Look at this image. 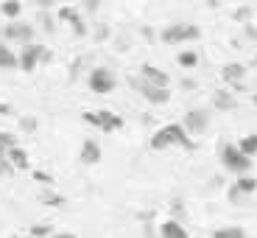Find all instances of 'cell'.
<instances>
[{"instance_id":"cell-1","label":"cell","mask_w":257,"mask_h":238,"mask_svg":"<svg viewBox=\"0 0 257 238\" xmlns=\"http://www.w3.org/2000/svg\"><path fill=\"white\" fill-rule=\"evenodd\" d=\"M171 146H182L187 151L196 148V140H190V135L185 132L182 123H168V126L157 129L154 135H151V148L154 151H162V148H171Z\"/></svg>"},{"instance_id":"cell-2","label":"cell","mask_w":257,"mask_h":238,"mask_svg":"<svg viewBox=\"0 0 257 238\" xmlns=\"http://www.w3.org/2000/svg\"><path fill=\"white\" fill-rule=\"evenodd\" d=\"M218 157H221V166L226 168V171H232V174H238V177H243V174H251V157H246L243 151L238 148V143H221L218 146Z\"/></svg>"},{"instance_id":"cell-3","label":"cell","mask_w":257,"mask_h":238,"mask_svg":"<svg viewBox=\"0 0 257 238\" xmlns=\"http://www.w3.org/2000/svg\"><path fill=\"white\" fill-rule=\"evenodd\" d=\"M17 59H20V70H23V73H34L39 62H51L53 53L48 51L45 45H39V42H31V45H26L23 51L17 53Z\"/></svg>"},{"instance_id":"cell-4","label":"cell","mask_w":257,"mask_h":238,"mask_svg":"<svg viewBox=\"0 0 257 238\" xmlns=\"http://www.w3.org/2000/svg\"><path fill=\"white\" fill-rule=\"evenodd\" d=\"M81 118H84V123H90V126L101 129V132H117V129H123V118L109 110H95V112L87 110Z\"/></svg>"},{"instance_id":"cell-5","label":"cell","mask_w":257,"mask_h":238,"mask_svg":"<svg viewBox=\"0 0 257 238\" xmlns=\"http://www.w3.org/2000/svg\"><path fill=\"white\" fill-rule=\"evenodd\" d=\"M87 82H90V90L95 93V96H106V93H112L117 87V78L109 67H92Z\"/></svg>"},{"instance_id":"cell-6","label":"cell","mask_w":257,"mask_h":238,"mask_svg":"<svg viewBox=\"0 0 257 238\" xmlns=\"http://www.w3.org/2000/svg\"><path fill=\"white\" fill-rule=\"evenodd\" d=\"M0 42H20V45L26 48L34 42V28L28 26V23H20V20H14V23H9L3 31H0Z\"/></svg>"},{"instance_id":"cell-7","label":"cell","mask_w":257,"mask_h":238,"mask_svg":"<svg viewBox=\"0 0 257 238\" xmlns=\"http://www.w3.org/2000/svg\"><path fill=\"white\" fill-rule=\"evenodd\" d=\"M128 84H132L148 104H168V98H171V93H168L165 87H154V84H148L143 76H128Z\"/></svg>"},{"instance_id":"cell-8","label":"cell","mask_w":257,"mask_h":238,"mask_svg":"<svg viewBox=\"0 0 257 238\" xmlns=\"http://www.w3.org/2000/svg\"><path fill=\"white\" fill-rule=\"evenodd\" d=\"M187 135H204L210 129V112L204 107H193V110L185 112V121H182Z\"/></svg>"},{"instance_id":"cell-9","label":"cell","mask_w":257,"mask_h":238,"mask_svg":"<svg viewBox=\"0 0 257 238\" xmlns=\"http://www.w3.org/2000/svg\"><path fill=\"white\" fill-rule=\"evenodd\" d=\"M162 42H168V45H176V42H190V39H199L201 31L196 26H168L162 28Z\"/></svg>"},{"instance_id":"cell-10","label":"cell","mask_w":257,"mask_h":238,"mask_svg":"<svg viewBox=\"0 0 257 238\" xmlns=\"http://www.w3.org/2000/svg\"><path fill=\"white\" fill-rule=\"evenodd\" d=\"M78 160H81L84 166H98V163H101V143H98V140H92V137H87V140L81 143Z\"/></svg>"},{"instance_id":"cell-11","label":"cell","mask_w":257,"mask_h":238,"mask_svg":"<svg viewBox=\"0 0 257 238\" xmlns=\"http://www.w3.org/2000/svg\"><path fill=\"white\" fill-rule=\"evenodd\" d=\"M140 76L146 78L148 84H154V87H165L168 90V73H162L160 67H154V64H140Z\"/></svg>"},{"instance_id":"cell-12","label":"cell","mask_w":257,"mask_h":238,"mask_svg":"<svg viewBox=\"0 0 257 238\" xmlns=\"http://www.w3.org/2000/svg\"><path fill=\"white\" fill-rule=\"evenodd\" d=\"M59 17L70 23V28L76 31V37H84V34H87V26H84L81 14H78L76 9H70V6H62V9H59Z\"/></svg>"},{"instance_id":"cell-13","label":"cell","mask_w":257,"mask_h":238,"mask_svg":"<svg viewBox=\"0 0 257 238\" xmlns=\"http://www.w3.org/2000/svg\"><path fill=\"white\" fill-rule=\"evenodd\" d=\"M243 76H246V67L243 64H238V62H232V64H224V70H221V78L224 82H229L232 87H243Z\"/></svg>"},{"instance_id":"cell-14","label":"cell","mask_w":257,"mask_h":238,"mask_svg":"<svg viewBox=\"0 0 257 238\" xmlns=\"http://www.w3.org/2000/svg\"><path fill=\"white\" fill-rule=\"evenodd\" d=\"M0 70H20V59L6 42H0Z\"/></svg>"},{"instance_id":"cell-15","label":"cell","mask_w":257,"mask_h":238,"mask_svg":"<svg viewBox=\"0 0 257 238\" xmlns=\"http://www.w3.org/2000/svg\"><path fill=\"white\" fill-rule=\"evenodd\" d=\"M160 238H187V230H185L182 221L168 219V221H162V227H160Z\"/></svg>"},{"instance_id":"cell-16","label":"cell","mask_w":257,"mask_h":238,"mask_svg":"<svg viewBox=\"0 0 257 238\" xmlns=\"http://www.w3.org/2000/svg\"><path fill=\"white\" fill-rule=\"evenodd\" d=\"M6 160L14 166V171H23V168H28V154H26V148H20V146L9 148V151H6Z\"/></svg>"},{"instance_id":"cell-17","label":"cell","mask_w":257,"mask_h":238,"mask_svg":"<svg viewBox=\"0 0 257 238\" xmlns=\"http://www.w3.org/2000/svg\"><path fill=\"white\" fill-rule=\"evenodd\" d=\"M212 104H215V107H218V110H235V96H232V93H226V90H215L212 93Z\"/></svg>"},{"instance_id":"cell-18","label":"cell","mask_w":257,"mask_h":238,"mask_svg":"<svg viewBox=\"0 0 257 238\" xmlns=\"http://www.w3.org/2000/svg\"><path fill=\"white\" fill-rule=\"evenodd\" d=\"M0 12H3V17H9L14 23V20L20 17V12H23V3H20V0H3V3H0Z\"/></svg>"},{"instance_id":"cell-19","label":"cell","mask_w":257,"mask_h":238,"mask_svg":"<svg viewBox=\"0 0 257 238\" xmlns=\"http://www.w3.org/2000/svg\"><path fill=\"white\" fill-rule=\"evenodd\" d=\"M212 238H246V230L243 227H218V230H212Z\"/></svg>"},{"instance_id":"cell-20","label":"cell","mask_w":257,"mask_h":238,"mask_svg":"<svg viewBox=\"0 0 257 238\" xmlns=\"http://www.w3.org/2000/svg\"><path fill=\"white\" fill-rule=\"evenodd\" d=\"M238 148L243 151L246 157H251V160H254V154H257V135H246V137H240V140H238Z\"/></svg>"},{"instance_id":"cell-21","label":"cell","mask_w":257,"mask_h":238,"mask_svg":"<svg viewBox=\"0 0 257 238\" xmlns=\"http://www.w3.org/2000/svg\"><path fill=\"white\" fill-rule=\"evenodd\" d=\"M235 188H238L240 193H254L257 191V177H251V174H243V177H238V182H235Z\"/></svg>"},{"instance_id":"cell-22","label":"cell","mask_w":257,"mask_h":238,"mask_svg":"<svg viewBox=\"0 0 257 238\" xmlns=\"http://www.w3.org/2000/svg\"><path fill=\"white\" fill-rule=\"evenodd\" d=\"M14 146H17V135L0 129V157H6V151H9V148H14Z\"/></svg>"},{"instance_id":"cell-23","label":"cell","mask_w":257,"mask_h":238,"mask_svg":"<svg viewBox=\"0 0 257 238\" xmlns=\"http://www.w3.org/2000/svg\"><path fill=\"white\" fill-rule=\"evenodd\" d=\"M176 62H179L182 67H196V64H199V53L196 51H182L179 56H176Z\"/></svg>"},{"instance_id":"cell-24","label":"cell","mask_w":257,"mask_h":238,"mask_svg":"<svg viewBox=\"0 0 257 238\" xmlns=\"http://www.w3.org/2000/svg\"><path fill=\"white\" fill-rule=\"evenodd\" d=\"M51 230H53L51 224H34L31 230H28V235H31V238H51L53 235Z\"/></svg>"},{"instance_id":"cell-25","label":"cell","mask_w":257,"mask_h":238,"mask_svg":"<svg viewBox=\"0 0 257 238\" xmlns=\"http://www.w3.org/2000/svg\"><path fill=\"white\" fill-rule=\"evenodd\" d=\"M20 129H23V132H28V135H31V132H37V118H34V115H23V118H20Z\"/></svg>"},{"instance_id":"cell-26","label":"cell","mask_w":257,"mask_h":238,"mask_svg":"<svg viewBox=\"0 0 257 238\" xmlns=\"http://www.w3.org/2000/svg\"><path fill=\"white\" fill-rule=\"evenodd\" d=\"M3 174H14V166H12V163H9L6 160V157H0V177H3Z\"/></svg>"},{"instance_id":"cell-27","label":"cell","mask_w":257,"mask_h":238,"mask_svg":"<svg viewBox=\"0 0 257 238\" xmlns=\"http://www.w3.org/2000/svg\"><path fill=\"white\" fill-rule=\"evenodd\" d=\"M81 6H84V12H90V14H95V12H98V6H101V0H84Z\"/></svg>"},{"instance_id":"cell-28","label":"cell","mask_w":257,"mask_h":238,"mask_svg":"<svg viewBox=\"0 0 257 238\" xmlns=\"http://www.w3.org/2000/svg\"><path fill=\"white\" fill-rule=\"evenodd\" d=\"M243 34H246V37L251 39V42H254V39H257V26H251V23H249V26L243 28Z\"/></svg>"},{"instance_id":"cell-29","label":"cell","mask_w":257,"mask_h":238,"mask_svg":"<svg viewBox=\"0 0 257 238\" xmlns=\"http://www.w3.org/2000/svg\"><path fill=\"white\" fill-rule=\"evenodd\" d=\"M251 14V9L249 6H243V9H238V12H235V20H246Z\"/></svg>"},{"instance_id":"cell-30","label":"cell","mask_w":257,"mask_h":238,"mask_svg":"<svg viewBox=\"0 0 257 238\" xmlns=\"http://www.w3.org/2000/svg\"><path fill=\"white\" fill-rule=\"evenodd\" d=\"M240 196H243V193H240V191H238V188L232 185V188H229V199H232V202H238V199H240Z\"/></svg>"},{"instance_id":"cell-31","label":"cell","mask_w":257,"mask_h":238,"mask_svg":"<svg viewBox=\"0 0 257 238\" xmlns=\"http://www.w3.org/2000/svg\"><path fill=\"white\" fill-rule=\"evenodd\" d=\"M51 238H78V235H73V232H53Z\"/></svg>"},{"instance_id":"cell-32","label":"cell","mask_w":257,"mask_h":238,"mask_svg":"<svg viewBox=\"0 0 257 238\" xmlns=\"http://www.w3.org/2000/svg\"><path fill=\"white\" fill-rule=\"evenodd\" d=\"M182 87H187V90H193V87H196V82H193V78H185V82H182Z\"/></svg>"},{"instance_id":"cell-33","label":"cell","mask_w":257,"mask_h":238,"mask_svg":"<svg viewBox=\"0 0 257 238\" xmlns=\"http://www.w3.org/2000/svg\"><path fill=\"white\" fill-rule=\"evenodd\" d=\"M9 112H12V107L9 104H0V115H9Z\"/></svg>"},{"instance_id":"cell-34","label":"cell","mask_w":257,"mask_h":238,"mask_svg":"<svg viewBox=\"0 0 257 238\" xmlns=\"http://www.w3.org/2000/svg\"><path fill=\"white\" fill-rule=\"evenodd\" d=\"M12 238H31V235H12Z\"/></svg>"},{"instance_id":"cell-35","label":"cell","mask_w":257,"mask_h":238,"mask_svg":"<svg viewBox=\"0 0 257 238\" xmlns=\"http://www.w3.org/2000/svg\"><path fill=\"white\" fill-rule=\"evenodd\" d=\"M254 104H257V96H254Z\"/></svg>"},{"instance_id":"cell-36","label":"cell","mask_w":257,"mask_h":238,"mask_svg":"<svg viewBox=\"0 0 257 238\" xmlns=\"http://www.w3.org/2000/svg\"><path fill=\"white\" fill-rule=\"evenodd\" d=\"M254 64H257V56H254Z\"/></svg>"}]
</instances>
